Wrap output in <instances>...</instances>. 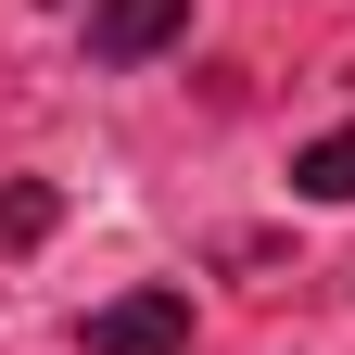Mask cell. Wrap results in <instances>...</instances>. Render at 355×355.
<instances>
[{"instance_id":"cell-1","label":"cell","mask_w":355,"mask_h":355,"mask_svg":"<svg viewBox=\"0 0 355 355\" xmlns=\"http://www.w3.org/2000/svg\"><path fill=\"white\" fill-rule=\"evenodd\" d=\"M191 343V292H114L89 304V355H178Z\"/></svg>"},{"instance_id":"cell-2","label":"cell","mask_w":355,"mask_h":355,"mask_svg":"<svg viewBox=\"0 0 355 355\" xmlns=\"http://www.w3.org/2000/svg\"><path fill=\"white\" fill-rule=\"evenodd\" d=\"M178 26H191V0H89V51L102 64H153Z\"/></svg>"},{"instance_id":"cell-3","label":"cell","mask_w":355,"mask_h":355,"mask_svg":"<svg viewBox=\"0 0 355 355\" xmlns=\"http://www.w3.org/2000/svg\"><path fill=\"white\" fill-rule=\"evenodd\" d=\"M64 229V191L51 178H0V254H26V241H51Z\"/></svg>"},{"instance_id":"cell-4","label":"cell","mask_w":355,"mask_h":355,"mask_svg":"<svg viewBox=\"0 0 355 355\" xmlns=\"http://www.w3.org/2000/svg\"><path fill=\"white\" fill-rule=\"evenodd\" d=\"M292 191H304V203H355V127H330V140L292 153Z\"/></svg>"}]
</instances>
